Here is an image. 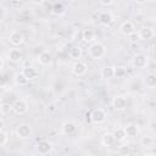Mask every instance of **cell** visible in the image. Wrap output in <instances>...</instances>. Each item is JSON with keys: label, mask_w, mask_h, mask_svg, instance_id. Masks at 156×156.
<instances>
[{"label": "cell", "mask_w": 156, "mask_h": 156, "mask_svg": "<svg viewBox=\"0 0 156 156\" xmlns=\"http://www.w3.org/2000/svg\"><path fill=\"white\" fill-rule=\"evenodd\" d=\"M106 54V46L102 44V43H93L90 46H89V55L90 57L95 58V60H99L101 57H104Z\"/></svg>", "instance_id": "1"}, {"label": "cell", "mask_w": 156, "mask_h": 156, "mask_svg": "<svg viewBox=\"0 0 156 156\" xmlns=\"http://www.w3.org/2000/svg\"><path fill=\"white\" fill-rule=\"evenodd\" d=\"M106 112L102 108H95L90 112V122L94 124H101L106 121Z\"/></svg>", "instance_id": "2"}, {"label": "cell", "mask_w": 156, "mask_h": 156, "mask_svg": "<svg viewBox=\"0 0 156 156\" xmlns=\"http://www.w3.org/2000/svg\"><path fill=\"white\" fill-rule=\"evenodd\" d=\"M32 134V127L29 123H20L16 128V135L20 139H28Z\"/></svg>", "instance_id": "3"}, {"label": "cell", "mask_w": 156, "mask_h": 156, "mask_svg": "<svg viewBox=\"0 0 156 156\" xmlns=\"http://www.w3.org/2000/svg\"><path fill=\"white\" fill-rule=\"evenodd\" d=\"M12 111L16 115H24L28 111V102L24 99H17L12 104Z\"/></svg>", "instance_id": "4"}, {"label": "cell", "mask_w": 156, "mask_h": 156, "mask_svg": "<svg viewBox=\"0 0 156 156\" xmlns=\"http://www.w3.org/2000/svg\"><path fill=\"white\" fill-rule=\"evenodd\" d=\"M52 147H54V145L49 140H40V141H38V144L35 146L37 152L39 155H48V154H50L52 151Z\"/></svg>", "instance_id": "5"}, {"label": "cell", "mask_w": 156, "mask_h": 156, "mask_svg": "<svg viewBox=\"0 0 156 156\" xmlns=\"http://www.w3.org/2000/svg\"><path fill=\"white\" fill-rule=\"evenodd\" d=\"M87 71H88L87 63L83 62V61H80V60H77V61L72 65V73H73L74 76H77V77L84 76V74L87 73Z\"/></svg>", "instance_id": "6"}, {"label": "cell", "mask_w": 156, "mask_h": 156, "mask_svg": "<svg viewBox=\"0 0 156 156\" xmlns=\"http://www.w3.org/2000/svg\"><path fill=\"white\" fill-rule=\"evenodd\" d=\"M132 65L136 69H141V68L146 67V65H147V56L145 54H141V52L134 55L133 61H132Z\"/></svg>", "instance_id": "7"}, {"label": "cell", "mask_w": 156, "mask_h": 156, "mask_svg": "<svg viewBox=\"0 0 156 156\" xmlns=\"http://www.w3.org/2000/svg\"><path fill=\"white\" fill-rule=\"evenodd\" d=\"M7 58L9 61H11L12 63H20L22 60H23V54L20 49H17L16 46L10 49L9 52H7Z\"/></svg>", "instance_id": "8"}, {"label": "cell", "mask_w": 156, "mask_h": 156, "mask_svg": "<svg viewBox=\"0 0 156 156\" xmlns=\"http://www.w3.org/2000/svg\"><path fill=\"white\" fill-rule=\"evenodd\" d=\"M9 41H10V44H11L12 46H16V48H17V46H20V45L24 41V37H23V34H22L21 32L13 30V32L10 33Z\"/></svg>", "instance_id": "9"}, {"label": "cell", "mask_w": 156, "mask_h": 156, "mask_svg": "<svg viewBox=\"0 0 156 156\" xmlns=\"http://www.w3.org/2000/svg\"><path fill=\"white\" fill-rule=\"evenodd\" d=\"M77 130V124L72 121H66L62 123V127H61V132L65 134V135H72L74 134Z\"/></svg>", "instance_id": "10"}, {"label": "cell", "mask_w": 156, "mask_h": 156, "mask_svg": "<svg viewBox=\"0 0 156 156\" xmlns=\"http://www.w3.org/2000/svg\"><path fill=\"white\" fill-rule=\"evenodd\" d=\"M133 32H135L134 30V24L130 21H124L119 27V33L124 37H129Z\"/></svg>", "instance_id": "11"}, {"label": "cell", "mask_w": 156, "mask_h": 156, "mask_svg": "<svg viewBox=\"0 0 156 156\" xmlns=\"http://www.w3.org/2000/svg\"><path fill=\"white\" fill-rule=\"evenodd\" d=\"M38 61H39V63L41 66H49L52 62V55H51V52L48 51V50L41 51L39 54V56H38Z\"/></svg>", "instance_id": "12"}, {"label": "cell", "mask_w": 156, "mask_h": 156, "mask_svg": "<svg viewBox=\"0 0 156 156\" xmlns=\"http://www.w3.org/2000/svg\"><path fill=\"white\" fill-rule=\"evenodd\" d=\"M127 104L128 102H127V99L124 96H116L113 99V102H112L113 107L117 111H124L127 108Z\"/></svg>", "instance_id": "13"}, {"label": "cell", "mask_w": 156, "mask_h": 156, "mask_svg": "<svg viewBox=\"0 0 156 156\" xmlns=\"http://www.w3.org/2000/svg\"><path fill=\"white\" fill-rule=\"evenodd\" d=\"M99 22H100L102 26H105V27L110 26V24L113 22V16H112V13L108 12V11L101 12V13L99 15Z\"/></svg>", "instance_id": "14"}, {"label": "cell", "mask_w": 156, "mask_h": 156, "mask_svg": "<svg viewBox=\"0 0 156 156\" xmlns=\"http://www.w3.org/2000/svg\"><path fill=\"white\" fill-rule=\"evenodd\" d=\"M28 82H29V79L24 76L23 72H17V73H15V76H13V83H15L17 87H24V85L28 84Z\"/></svg>", "instance_id": "15"}, {"label": "cell", "mask_w": 156, "mask_h": 156, "mask_svg": "<svg viewBox=\"0 0 156 156\" xmlns=\"http://www.w3.org/2000/svg\"><path fill=\"white\" fill-rule=\"evenodd\" d=\"M138 33H139V37H140L141 40H149V39H151V38L154 37V34H155L154 29L150 28V27H143L141 29H139Z\"/></svg>", "instance_id": "16"}, {"label": "cell", "mask_w": 156, "mask_h": 156, "mask_svg": "<svg viewBox=\"0 0 156 156\" xmlns=\"http://www.w3.org/2000/svg\"><path fill=\"white\" fill-rule=\"evenodd\" d=\"M126 129V133H127V136H130V138H135L138 134H139V126L136 123H129L124 127Z\"/></svg>", "instance_id": "17"}, {"label": "cell", "mask_w": 156, "mask_h": 156, "mask_svg": "<svg viewBox=\"0 0 156 156\" xmlns=\"http://www.w3.org/2000/svg\"><path fill=\"white\" fill-rule=\"evenodd\" d=\"M115 141H116V139H115L113 133H105L101 136V144L104 146H112L115 144Z\"/></svg>", "instance_id": "18"}, {"label": "cell", "mask_w": 156, "mask_h": 156, "mask_svg": "<svg viewBox=\"0 0 156 156\" xmlns=\"http://www.w3.org/2000/svg\"><path fill=\"white\" fill-rule=\"evenodd\" d=\"M101 78L104 79H111L115 77V67L111 66H105L104 68H101Z\"/></svg>", "instance_id": "19"}, {"label": "cell", "mask_w": 156, "mask_h": 156, "mask_svg": "<svg viewBox=\"0 0 156 156\" xmlns=\"http://www.w3.org/2000/svg\"><path fill=\"white\" fill-rule=\"evenodd\" d=\"M82 40L85 43H91L95 40V32L93 29H84L82 32Z\"/></svg>", "instance_id": "20"}, {"label": "cell", "mask_w": 156, "mask_h": 156, "mask_svg": "<svg viewBox=\"0 0 156 156\" xmlns=\"http://www.w3.org/2000/svg\"><path fill=\"white\" fill-rule=\"evenodd\" d=\"M65 11H66V9L62 2H55L51 7V13L54 16H62L65 13Z\"/></svg>", "instance_id": "21"}, {"label": "cell", "mask_w": 156, "mask_h": 156, "mask_svg": "<svg viewBox=\"0 0 156 156\" xmlns=\"http://www.w3.org/2000/svg\"><path fill=\"white\" fill-rule=\"evenodd\" d=\"M22 72L24 73V76L29 79V80H33V79H35L37 77H38V71H37V68H34V67H24L23 69H22Z\"/></svg>", "instance_id": "22"}, {"label": "cell", "mask_w": 156, "mask_h": 156, "mask_svg": "<svg viewBox=\"0 0 156 156\" xmlns=\"http://www.w3.org/2000/svg\"><path fill=\"white\" fill-rule=\"evenodd\" d=\"M68 55H69L71 58H73V60L77 61V60H79V58L82 57V55H83V50H82L80 46H73V48L69 49Z\"/></svg>", "instance_id": "23"}, {"label": "cell", "mask_w": 156, "mask_h": 156, "mask_svg": "<svg viewBox=\"0 0 156 156\" xmlns=\"http://www.w3.org/2000/svg\"><path fill=\"white\" fill-rule=\"evenodd\" d=\"M113 135H115V139L116 141H123L126 138H127V133H126V129L122 128V127H118L113 130Z\"/></svg>", "instance_id": "24"}, {"label": "cell", "mask_w": 156, "mask_h": 156, "mask_svg": "<svg viewBox=\"0 0 156 156\" xmlns=\"http://www.w3.org/2000/svg\"><path fill=\"white\" fill-rule=\"evenodd\" d=\"M144 82H145L146 87H149V88H155V87H156V74H152V73L147 74V76L145 77V79H144Z\"/></svg>", "instance_id": "25"}, {"label": "cell", "mask_w": 156, "mask_h": 156, "mask_svg": "<svg viewBox=\"0 0 156 156\" xmlns=\"http://www.w3.org/2000/svg\"><path fill=\"white\" fill-rule=\"evenodd\" d=\"M152 144H154L152 136H150V135L141 136V139H140V145H141V146H144V147H151Z\"/></svg>", "instance_id": "26"}, {"label": "cell", "mask_w": 156, "mask_h": 156, "mask_svg": "<svg viewBox=\"0 0 156 156\" xmlns=\"http://www.w3.org/2000/svg\"><path fill=\"white\" fill-rule=\"evenodd\" d=\"M126 76H127V69H126V67H122V66L115 67V77H116V78L122 79V78H124Z\"/></svg>", "instance_id": "27"}, {"label": "cell", "mask_w": 156, "mask_h": 156, "mask_svg": "<svg viewBox=\"0 0 156 156\" xmlns=\"http://www.w3.org/2000/svg\"><path fill=\"white\" fill-rule=\"evenodd\" d=\"M12 111V104H9V102H2L1 106H0V112L2 116L10 113Z\"/></svg>", "instance_id": "28"}, {"label": "cell", "mask_w": 156, "mask_h": 156, "mask_svg": "<svg viewBox=\"0 0 156 156\" xmlns=\"http://www.w3.org/2000/svg\"><path fill=\"white\" fill-rule=\"evenodd\" d=\"M9 141V134L5 132L4 128L0 129V146H5Z\"/></svg>", "instance_id": "29"}, {"label": "cell", "mask_w": 156, "mask_h": 156, "mask_svg": "<svg viewBox=\"0 0 156 156\" xmlns=\"http://www.w3.org/2000/svg\"><path fill=\"white\" fill-rule=\"evenodd\" d=\"M130 146H128V145H122V146H119V149H118V154L119 155H122V156H127V155H129L130 154Z\"/></svg>", "instance_id": "30"}, {"label": "cell", "mask_w": 156, "mask_h": 156, "mask_svg": "<svg viewBox=\"0 0 156 156\" xmlns=\"http://www.w3.org/2000/svg\"><path fill=\"white\" fill-rule=\"evenodd\" d=\"M129 39H130V41H133V43H135V41H138V40H140V37H139V33H135V32H133L129 37H128Z\"/></svg>", "instance_id": "31"}, {"label": "cell", "mask_w": 156, "mask_h": 156, "mask_svg": "<svg viewBox=\"0 0 156 156\" xmlns=\"http://www.w3.org/2000/svg\"><path fill=\"white\" fill-rule=\"evenodd\" d=\"M99 1H100V4L102 6H110L113 2V0H99Z\"/></svg>", "instance_id": "32"}, {"label": "cell", "mask_w": 156, "mask_h": 156, "mask_svg": "<svg viewBox=\"0 0 156 156\" xmlns=\"http://www.w3.org/2000/svg\"><path fill=\"white\" fill-rule=\"evenodd\" d=\"M30 1H32V4H34V5H41V4L45 2V0H30Z\"/></svg>", "instance_id": "33"}, {"label": "cell", "mask_w": 156, "mask_h": 156, "mask_svg": "<svg viewBox=\"0 0 156 156\" xmlns=\"http://www.w3.org/2000/svg\"><path fill=\"white\" fill-rule=\"evenodd\" d=\"M0 60H1V66H0V68H1V71H4V67H5V58H4V56H1Z\"/></svg>", "instance_id": "34"}, {"label": "cell", "mask_w": 156, "mask_h": 156, "mask_svg": "<svg viewBox=\"0 0 156 156\" xmlns=\"http://www.w3.org/2000/svg\"><path fill=\"white\" fill-rule=\"evenodd\" d=\"M147 0H135V2L136 4H140V5H143V4H145Z\"/></svg>", "instance_id": "35"}, {"label": "cell", "mask_w": 156, "mask_h": 156, "mask_svg": "<svg viewBox=\"0 0 156 156\" xmlns=\"http://www.w3.org/2000/svg\"><path fill=\"white\" fill-rule=\"evenodd\" d=\"M85 121H90V113L89 112L85 113Z\"/></svg>", "instance_id": "36"}]
</instances>
